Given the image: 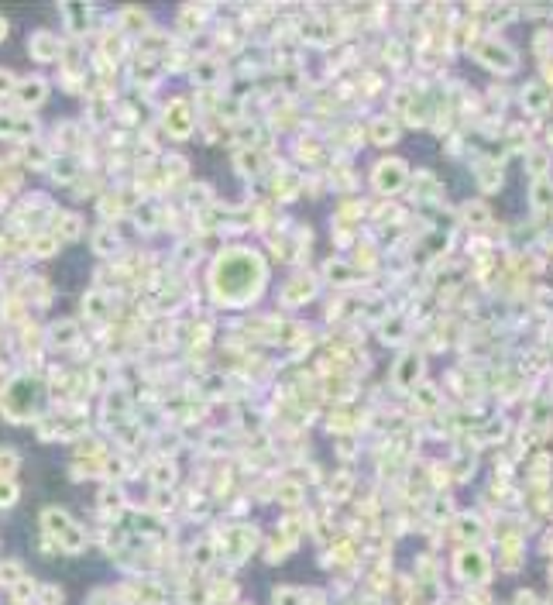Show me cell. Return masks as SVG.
Returning a JSON list of instances; mask_svg holds the SVG:
<instances>
[{
    "label": "cell",
    "mask_w": 553,
    "mask_h": 605,
    "mask_svg": "<svg viewBox=\"0 0 553 605\" xmlns=\"http://www.w3.org/2000/svg\"><path fill=\"white\" fill-rule=\"evenodd\" d=\"M165 128L172 138H186L193 131V110H186V103H172L165 110Z\"/></svg>",
    "instance_id": "1"
},
{
    "label": "cell",
    "mask_w": 553,
    "mask_h": 605,
    "mask_svg": "<svg viewBox=\"0 0 553 605\" xmlns=\"http://www.w3.org/2000/svg\"><path fill=\"white\" fill-rule=\"evenodd\" d=\"M31 131H35V120H28L24 114L0 110V138H28Z\"/></svg>",
    "instance_id": "2"
},
{
    "label": "cell",
    "mask_w": 553,
    "mask_h": 605,
    "mask_svg": "<svg viewBox=\"0 0 553 605\" xmlns=\"http://www.w3.org/2000/svg\"><path fill=\"white\" fill-rule=\"evenodd\" d=\"M28 48H31V56L38 62H52L59 56V41L52 31H35L31 38H28Z\"/></svg>",
    "instance_id": "3"
},
{
    "label": "cell",
    "mask_w": 553,
    "mask_h": 605,
    "mask_svg": "<svg viewBox=\"0 0 553 605\" xmlns=\"http://www.w3.org/2000/svg\"><path fill=\"white\" fill-rule=\"evenodd\" d=\"M18 100L21 103H41L45 100V93H48V86H45V79H38V76H31V79H21L18 86Z\"/></svg>",
    "instance_id": "4"
},
{
    "label": "cell",
    "mask_w": 553,
    "mask_h": 605,
    "mask_svg": "<svg viewBox=\"0 0 553 605\" xmlns=\"http://www.w3.org/2000/svg\"><path fill=\"white\" fill-rule=\"evenodd\" d=\"M310 293H313V282H310V279H293V282L285 286V293H282V299H285L289 306H296V296H302V299H306Z\"/></svg>",
    "instance_id": "5"
},
{
    "label": "cell",
    "mask_w": 553,
    "mask_h": 605,
    "mask_svg": "<svg viewBox=\"0 0 553 605\" xmlns=\"http://www.w3.org/2000/svg\"><path fill=\"white\" fill-rule=\"evenodd\" d=\"M65 14L73 18V31H86V18H90V11H86V7L69 4V7H65Z\"/></svg>",
    "instance_id": "6"
},
{
    "label": "cell",
    "mask_w": 553,
    "mask_h": 605,
    "mask_svg": "<svg viewBox=\"0 0 553 605\" xmlns=\"http://www.w3.org/2000/svg\"><path fill=\"white\" fill-rule=\"evenodd\" d=\"M59 231H62V237H76L79 234V217H62Z\"/></svg>",
    "instance_id": "7"
},
{
    "label": "cell",
    "mask_w": 553,
    "mask_h": 605,
    "mask_svg": "<svg viewBox=\"0 0 553 605\" xmlns=\"http://www.w3.org/2000/svg\"><path fill=\"white\" fill-rule=\"evenodd\" d=\"M14 468H18V454H14V450H0V471L11 475Z\"/></svg>",
    "instance_id": "8"
},
{
    "label": "cell",
    "mask_w": 553,
    "mask_h": 605,
    "mask_svg": "<svg viewBox=\"0 0 553 605\" xmlns=\"http://www.w3.org/2000/svg\"><path fill=\"white\" fill-rule=\"evenodd\" d=\"M79 172V165H73V162H59V169H56V179H62V182H69V179Z\"/></svg>",
    "instance_id": "9"
},
{
    "label": "cell",
    "mask_w": 553,
    "mask_h": 605,
    "mask_svg": "<svg viewBox=\"0 0 553 605\" xmlns=\"http://www.w3.org/2000/svg\"><path fill=\"white\" fill-rule=\"evenodd\" d=\"M14 499H18V488L11 485V482H4V485H0V506H11Z\"/></svg>",
    "instance_id": "10"
},
{
    "label": "cell",
    "mask_w": 553,
    "mask_h": 605,
    "mask_svg": "<svg viewBox=\"0 0 553 605\" xmlns=\"http://www.w3.org/2000/svg\"><path fill=\"white\" fill-rule=\"evenodd\" d=\"M114 248H117V237H114V234L107 237V231L97 234V252H114Z\"/></svg>",
    "instance_id": "11"
},
{
    "label": "cell",
    "mask_w": 553,
    "mask_h": 605,
    "mask_svg": "<svg viewBox=\"0 0 553 605\" xmlns=\"http://www.w3.org/2000/svg\"><path fill=\"white\" fill-rule=\"evenodd\" d=\"M35 248H38V254H52V252H56V241H52V237H38V241H35Z\"/></svg>",
    "instance_id": "12"
},
{
    "label": "cell",
    "mask_w": 553,
    "mask_h": 605,
    "mask_svg": "<svg viewBox=\"0 0 553 605\" xmlns=\"http://www.w3.org/2000/svg\"><path fill=\"white\" fill-rule=\"evenodd\" d=\"M11 90H14V79H11V73H4V69H0V97H4V93H11Z\"/></svg>",
    "instance_id": "13"
},
{
    "label": "cell",
    "mask_w": 553,
    "mask_h": 605,
    "mask_svg": "<svg viewBox=\"0 0 553 605\" xmlns=\"http://www.w3.org/2000/svg\"><path fill=\"white\" fill-rule=\"evenodd\" d=\"M4 35H7V21L0 18V41H4Z\"/></svg>",
    "instance_id": "14"
}]
</instances>
